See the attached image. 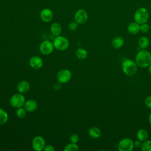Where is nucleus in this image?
I'll list each match as a JSON object with an SVG mask.
<instances>
[{
  "instance_id": "nucleus-14",
  "label": "nucleus",
  "mask_w": 151,
  "mask_h": 151,
  "mask_svg": "<svg viewBox=\"0 0 151 151\" xmlns=\"http://www.w3.org/2000/svg\"><path fill=\"white\" fill-rule=\"evenodd\" d=\"M17 90L19 93L23 94L28 92L30 88L29 83L26 80L21 81L17 85Z\"/></svg>"
},
{
  "instance_id": "nucleus-30",
  "label": "nucleus",
  "mask_w": 151,
  "mask_h": 151,
  "mask_svg": "<svg viewBox=\"0 0 151 151\" xmlns=\"http://www.w3.org/2000/svg\"><path fill=\"white\" fill-rule=\"evenodd\" d=\"M54 147L52 145H47L45 146L44 150L45 151H54Z\"/></svg>"
},
{
  "instance_id": "nucleus-13",
  "label": "nucleus",
  "mask_w": 151,
  "mask_h": 151,
  "mask_svg": "<svg viewBox=\"0 0 151 151\" xmlns=\"http://www.w3.org/2000/svg\"><path fill=\"white\" fill-rule=\"evenodd\" d=\"M37 103L34 100H28L24 104V108L28 112H33L37 109Z\"/></svg>"
},
{
  "instance_id": "nucleus-22",
  "label": "nucleus",
  "mask_w": 151,
  "mask_h": 151,
  "mask_svg": "<svg viewBox=\"0 0 151 151\" xmlns=\"http://www.w3.org/2000/svg\"><path fill=\"white\" fill-rule=\"evenodd\" d=\"M8 119V113L2 109L0 108V125L5 124Z\"/></svg>"
},
{
  "instance_id": "nucleus-19",
  "label": "nucleus",
  "mask_w": 151,
  "mask_h": 151,
  "mask_svg": "<svg viewBox=\"0 0 151 151\" xmlns=\"http://www.w3.org/2000/svg\"><path fill=\"white\" fill-rule=\"evenodd\" d=\"M148 136L149 135L147 132L143 129L139 130L136 134L137 139L141 142H144L146 140H147L148 138Z\"/></svg>"
},
{
  "instance_id": "nucleus-3",
  "label": "nucleus",
  "mask_w": 151,
  "mask_h": 151,
  "mask_svg": "<svg viewBox=\"0 0 151 151\" xmlns=\"http://www.w3.org/2000/svg\"><path fill=\"white\" fill-rule=\"evenodd\" d=\"M149 18L148 11L144 7L138 8L134 14V19L135 22L139 24L146 23Z\"/></svg>"
},
{
  "instance_id": "nucleus-16",
  "label": "nucleus",
  "mask_w": 151,
  "mask_h": 151,
  "mask_svg": "<svg viewBox=\"0 0 151 151\" xmlns=\"http://www.w3.org/2000/svg\"><path fill=\"white\" fill-rule=\"evenodd\" d=\"M124 39L120 36H117L114 37L111 41V45L115 49L120 48L124 44Z\"/></svg>"
},
{
  "instance_id": "nucleus-9",
  "label": "nucleus",
  "mask_w": 151,
  "mask_h": 151,
  "mask_svg": "<svg viewBox=\"0 0 151 151\" xmlns=\"http://www.w3.org/2000/svg\"><path fill=\"white\" fill-rule=\"evenodd\" d=\"M53 42L49 40H45L41 42L40 46V51L44 55L50 54L54 50Z\"/></svg>"
},
{
  "instance_id": "nucleus-21",
  "label": "nucleus",
  "mask_w": 151,
  "mask_h": 151,
  "mask_svg": "<svg viewBox=\"0 0 151 151\" xmlns=\"http://www.w3.org/2000/svg\"><path fill=\"white\" fill-rule=\"evenodd\" d=\"M87 51L84 48H78L76 51V56L80 60H84L87 57Z\"/></svg>"
},
{
  "instance_id": "nucleus-18",
  "label": "nucleus",
  "mask_w": 151,
  "mask_h": 151,
  "mask_svg": "<svg viewBox=\"0 0 151 151\" xmlns=\"http://www.w3.org/2000/svg\"><path fill=\"white\" fill-rule=\"evenodd\" d=\"M51 32L55 36L60 35L61 32V25L58 22H54L51 24L50 27Z\"/></svg>"
},
{
  "instance_id": "nucleus-2",
  "label": "nucleus",
  "mask_w": 151,
  "mask_h": 151,
  "mask_svg": "<svg viewBox=\"0 0 151 151\" xmlns=\"http://www.w3.org/2000/svg\"><path fill=\"white\" fill-rule=\"evenodd\" d=\"M138 66L135 62L130 59H126L122 63L123 73L127 76H134L137 71Z\"/></svg>"
},
{
  "instance_id": "nucleus-29",
  "label": "nucleus",
  "mask_w": 151,
  "mask_h": 151,
  "mask_svg": "<svg viewBox=\"0 0 151 151\" xmlns=\"http://www.w3.org/2000/svg\"><path fill=\"white\" fill-rule=\"evenodd\" d=\"M145 104L147 107L151 109V96H149L145 100Z\"/></svg>"
},
{
  "instance_id": "nucleus-23",
  "label": "nucleus",
  "mask_w": 151,
  "mask_h": 151,
  "mask_svg": "<svg viewBox=\"0 0 151 151\" xmlns=\"http://www.w3.org/2000/svg\"><path fill=\"white\" fill-rule=\"evenodd\" d=\"M141 149L142 151H151V140H146L143 142Z\"/></svg>"
},
{
  "instance_id": "nucleus-26",
  "label": "nucleus",
  "mask_w": 151,
  "mask_h": 151,
  "mask_svg": "<svg viewBox=\"0 0 151 151\" xmlns=\"http://www.w3.org/2000/svg\"><path fill=\"white\" fill-rule=\"evenodd\" d=\"M150 29V27L149 25L146 23L140 24V31H142L143 33H146Z\"/></svg>"
},
{
  "instance_id": "nucleus-24",
  "label": "nucleus",
  "mask_w": 151,
  "mask_h": 151,
  "mask_svg": "<svg viewBox=\"0 0 151 151\" xmlns=\"http://www.w3.org/2000/svg\"><path fill=\"white\" fill-rule=\"evenodd\" d=\"M79 149L78 145L77 143H71L68 145H67L64 149V151H76L78 150Z\"/></svg>"
},
{
  "instance_id": "nucleus-6",
  "label": "nucleus",
  "mask_w": 151,
  "mask_h": 151,
  "mask_svg": "<svg viewBox=\"0 0 151 151\" xmlns=\"http://www.w3.org/2000/svg\"><path fill=\"white\" fill-rule=\"evenodd\" d=\"M134 147V142L130 138H124L118 144V150L120 151H132Z\"/></svg>"
},
{
  "instance_id": "nucleus-32",
  "label": "nucleus",
  "mask_w": 151,
  "mask_h": 151,
  "mask_svg": "<svg viewBox=\"0 0 151 151\" xmlns=\"http://www.w3.org/2000/svg\"><path fill=\"white\" fill-rule=\"evenodd\" d=\"M149 123L151 125V111L149 114Z\"/></svg>"
},
{
  "instance_id": "nucleus-20",
  "label": "nucleus",
  "mask_w": 151,
  "mask_h": 151,
  "mask_svg": "<svg viewBox=\"0 0 151 151\" xmlns=\"http://www.w3.org/2000/svg\"><path fill=\"white\" fill-rule=\"evenodd\" d=\"M149 43L150 41L149 38L145 36L141 37L138 41L139 46L141 49H146L147 48L149 45Z\"/></svg>"
},
{
  "instance_id": "nucleus-25",
  "label": "nucleus",
  "mask_w": 151,
  "mask_h": 151,
  "mask_svg": "<svg viewBox=\"0 0 151 151\" xmlns=\"http://www.w3.org/2000/svg\"><path fill=\"white\" fill-rule=\"evenodd\" d=\"M15 113H16L17 116L18 118L22 119V118H24V117L26 116L27 111H26V110H25L24 108H22V107H21L17 108V109Z\"/></svg>"
},
{
  "instance_id": "nucleus-12",
  "label": "nucleus",
  "mask_w": 151,
  "mask_h": 151,
  "mask_svg": "<svg viewBox=\"0 0 151 151\" xmlns=\"http://www.w3.org/2000/svg\"><path fill=\"white\" fill-rule=\"evenodd\" d=\"M29 65L34 69H40L43 65V61L42 58L38 56H32L29 61Z\"/></svg>"
},
{
  "instance_id": "nucleus-8",
  "label": "nucleus",
  "mask_w": 151,
  "mask_h": 151,
  "mask_svg": "<svg viewBox=\"0 0 151 151\" xmlns=\"http://www.w3.org/2000/svg\"><path fill=\"white\" fill-rule=\"evenodd\" d=\"M32 146L36 151H41L44 150L45 146L44 139L41 136H37L34 137L32 140Z\"/></svg>"
},
{
  "instance_id": "nucleus-15",
  "label": "nucleus",
  "mask_w": 151,
  "mask_h": 151,
  "mask_svg": "<svg viewBox=\"0 0 151 151\" xmlns=\"http://www.w3.org/2000/svg\"><path fill=\"white\" fill-rule=\"evenodd\" d=\"M127 31L133 35L137 34L140 31V24L136 22H133L127 26Z\"/></svg>"
},
{
  "instance_id": "nucleus-17",
  "label": "nucleus",
  "mask_w": 151,
  "mask_h": 151,
  "mask_svg": "<svg viewBox=\"0 0 151 151\" xmlns=\"http://www.w3.org/2000/svg\"><path fill=\"white\" fill-rule=\"evenodd\" d=\"M88 133L91 137L93 139H97L101 136V130L99 127L93 126L89 129Z\"/></svg>"
},
{
  "instance_id": "nucleus-31",
  "label": "nucleus",
  "mask_w": 151,
  "mask_h": 151,
  "mask_svg": "<svg viewBox=\"0 0 151 151\" xmlns=\"http://www.w3.org/2000/svg\"><path fill=\"white\" fill-rule=\"evenodd\" d=\"M141 146H142L141 141L138 140H136V141L134 142V147L139 148V147H141Z\"/></svg>"
},
{
  "instance_id": "nucleus-11",
  "label": "nucleus",
  "mask_w": 151,
  "mask_h": 151,
  "mask_svg": "<svg viewBox=\"0 0 151 151\" xmlns=\"http://www.w3.org/2000/svg\"><path fill=\"white\" fill-rule=\"evenodd\" d=\"M40 18L44 22H48L53 18V12L49 8H44L40 12Z\"/></svg>"
},
{
  "instance_id": "nucleus-5",
  "label": "nucleus",
  "mask_w": 151,
  "mask_h": 151,
  "mask_svg": "<svg viewBox=\"0 0 151 151\" xmlns=\"http://www.w3.org/2000/svg\"><path fill=\"white\" fill-rule=\"evenodd\" d=\"M25 97L21 93L14 94L11 96L9 100V103L11 106L15 108H19L24 106V104L25 102Z\"/></svg>"
},
{
  "instance_id": "nucleus-10",
  "label": "nucleus",
  "mask_w": 151,
  "mask_h": 151,
  "mask_svg": "<svg viewBox=\"0 0 151 151\" xmlns=\"http://www.w3.org/2000/svg\"><path fill=\"white\" fill-rule=\"evenodd\" d=\"M74 19L79 24H84L88 19V14L84 9H78L75 13Z\"/></svg>"
},
{
  "instance_id": "nucleus-27",
  "label": "nucleus",
  "mask_w": 151,
  "mask_h": 151,
  "mask_svg": "<svg viewBox=\"0 0 151 151\" xmlns=\"http://www.w3.org/2000/svg\"><path fill=\"white\" fill-rule=\"evenodd\" d=\"M78 27V23L76 21H72L68 25V28L70 31H75L77 29Z\"/></svg>"
},
{
  "instance_id": "nucleus-7",
  "label": "nucleus",
  "mask_w": 151,
  "mask_h": 151,
  "mask_svg": "<svg viewBox=\"0 0 151 151\" xmlns=\"http://www.w3.org/2000/svg\"><path fill=\"white\" fill-rule=\"evenodd\" d=\"M72 77L71 72L68 69H62L57 74V80L60 83H66Z\"/></svg>"
},
{
  "instance_id": "nucleus-1",
  "label": "nucleus",
  "mask_w": 151,
  "mask_h": 151,
  "mask_svg": "<svg viewBox=\"0 0 151 151\" xmlns=\"http://www.w3.org/2000/svg\"><path fill=\"white\" fill-rule=\"evenodd\" d=\"M135 62L139 67H149L151 64V53L145 49H142L136 55Z\"/></svg>"
},
{
  "instance_id": "nucleus-34",
  "label": "nucleus",
  "mask_w": 151,
  "mask_h": 151,
  "mask_svg": "<svg viewBox=\"0 0 151 151\" xmlns=\"http://www.w3.org/2000/svg\"><path fill=\"white\" fill-rule=\"evenodd\" d=\"M150 10H151V5H150Z\"/></svg>"
},
{
  "instance_id": "nucleus-33",
  "label": "nucleus",
  "mask_w": 151,
  "mask_h": 151,
  "mask_svg": "<svg viewBox=\"0 0 151 151\" xmlns=\"http://www.w3.org/2000/svg\"><path fill=\"white\" fill-rule=\"evenodd\" d=\"M149 73L150 76H151V64L149 66Z\"/></svg>"
},
{
  "instance_id": "nucleus-4",
  "label": "nucleus",
  "mask_w": 151,
  "mask_h": 151,
  "mask_svg": "<svg viewBox=\"0 0 151 151\" xmlns=\"http://www.w3.org/2000/svg\"><path fill=\"white\" fill-rule=\"evenodd\" d=\"M53 44L55 49L59 51H64L68 48L70 42L66 37L58 35L54 38Z\"/></svg>"
},
{
  "instance_id": "nucleus-28",
  "label": "nucleus",
  "mask_w": 151,
  "mask_h": 151,
  "mask_svg": "<svg viewBox=\"0 0 151 151\" xmlns=\"http://www.w3.org/2000/svg\"><path fill=\"white\" fill-rule=\"evenodd\" d=\"M70 140L71 143H77L79 140V136L77 134H73L70 137Z\"/></svg>"
}]
</instances>
